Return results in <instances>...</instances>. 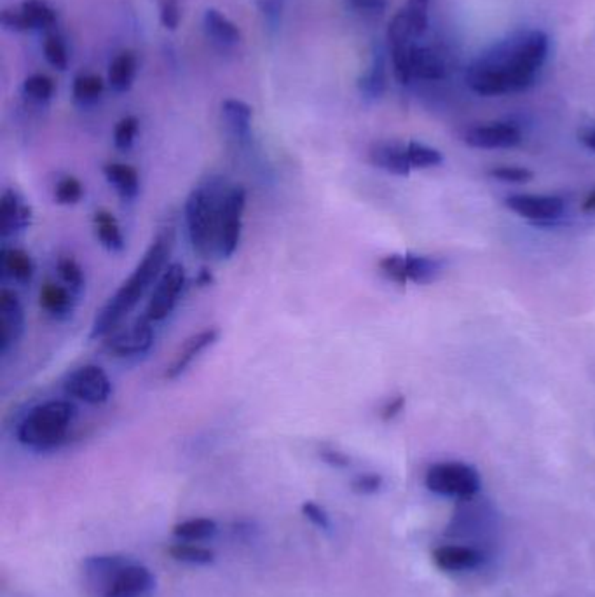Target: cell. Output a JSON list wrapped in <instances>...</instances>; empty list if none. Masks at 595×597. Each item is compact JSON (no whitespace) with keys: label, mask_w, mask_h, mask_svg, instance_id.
Returning a JSON list of instances; mask_svg holds the SVG:
<instances>
[{"label":"cell","mask_w":595,"mask_h":597,"mask_svg":"<svg viewBox=\"0 0 595 597\" xmlns=\"http://www.w3.org/2000/svg\"><path fill=\"white\" fill-rule=\"evenodd\" d=\"M549 35L522 30L482 53L466 72V85L481 96H501L531 88L549 56Z\"/></svg>","instance_id":"1"},{"label":"cell","mask_w":595,"mask_h":597,"mask_svg":"<svg viewBox=\"0 0 595 597\" xmlns=\"http://www.w3.org/2000/svg\"><path fill=\"white\" fill-rule=\"evenodd\" d=\"M175 229L163 227L149 244L142 261L133 269L128 280L115 290L107 304L96 313L91 325V339H105L109 333L119 327L126 314L140 303L149 288L155 285L163 271L168 267V261L175 248Z\"/></svg>","instance_id":"2"},{"label":"cell","mask_w":595,"mask_h":597,"mask_svg":"<svg viewBox=\"0 0 595 597\" xmlns=\"http://www.w3.org/2000/svg\"><path fill=\"white\" fill-rule=\"evenodd\" d=\"M229 185L221 178H208L185 199V225L189 244L203 259L217 255L222 203Z\"/></svg>","instance_id":"3"},{"label":"cell","mask_w":595,"mask_h":597,"mask_svg":"<svg viewBox=\"0 0 595 597\" xmlns=\"http://www.w3.org/2000/svg\"><path fill=\"white\" fill-rule=\"evenodd\" d=\"M77 418V405L65 398L34 405L16 426V441L34 451H51L65 443Z\"/></svg>","instance_id":"4"},{"label":"cell","mask_w":595,"mask_h":597,"mask_svg":"<svg viewBox=\"0 0 595 597\" xmlns=\"http://www.w3.org/2000/svg\"><path fill=\"white\" fill-rule=\"evenodd\" d=\"M424 483L435 494L470 500L481 489V475L470 464L445 462L430 466Z\"/></svg>","instance_id":"5"},{"label":"cell","mask_w":595,"mask_h":597,"mask_svg":"<svg viewBox=\"0 0 595 597\" xmlns=\"http://www.w3.org/2000/svg\"><path fill=\"white\" fill-rule=\"evenodd\" d=\"M377 267L386 280L400 287L409 284H431L441 271V264L437 259L418 254H392L382 257Z\"/></svg>","instance_id":"6"},{"label":"cell","mask_w":595,"mask_h":597,"mask_svg":"<svg viewBox=\"0 0 595 597\" xmlns=\"http://www.w3.org/2000/svg\"><path fill=\"white\" fill-rule=\"evenodd\" d=\"M246 189L243 185H229L223 196L219 229L217 257L231 259L242 242L243 217L246 210Z\"/></svg>","instance_id":"7"},{"label":"cell","mask_w":595,"mask_h":597,"mask_svg":"<svg viewBox=\"0 0 595 597\" xmlns=\"http://www.w3.org/2000/svg\"><path fill=\"white\" fill-rule=\"evenodd\" d=\"M187 284L185 267L180 263H172L163 271L159 280L155 282L154 290L151 294V301L145 308V318L153 323L166 320L177 308L178 301L183 294Z\"/></svg>","instance_id":"8"},{"label":"cell","mask_w":595,"mask_h":597,"mask_svg":"<svg viewBox=\"0 0 595 597\" xmlns=\"http://www.w3.org/2000/svg\"><path fill=\"white\" fill-rule=\"evenodd\" d=\"M64 392L89 405H102L112 395L111 377L94 363H86L72 371L64 381Z\"/></svg>","instance_id":"9"},{"label":"cell","mask_w":595,"mask_h":597,"mask_svg":"<svg viewBox=\"0 0 595 597\" xmlns=\"http://www.w3.org/2000/svg\"><path fill=\"white\" fill-rule=\"evenodd\" d=\"M105 339H107L105 346L109 353L117 358H132V356L149 353L154 344L153 322L142 316L126 329H115Z\"/></svg>","instance_id":"10"},{"label":"cell","mask_w":595,"mask_h":597,"mask_svg":"<svg viewBox=\"0 0 595 597\" xmlns=\"http://www.w3.org/2000/svg\"><path fill=\"white\" fill-rule=\"evenodd\" d=\"M522 142V132L515 123L498 121L487 123L470 128L464 133V144L473 149L496 151V149H511Z\"/></svg>","instance_id":"11"},{"label":"cell","mask_w":595,"mask_h":597,"mask_svg":"<svg viewBox=\"0 0 595 597\" xmlns=\"http://www.w3.org/2000/svg\"><path fill=\"white\" fill-rule=\"evenodd\" d=\"M505 204L519 217L536 224L559 221L566 210L562 199L547 194H513L505 199Z\"/></svg>","instance_id":"12"},{"label":"cell","mask_w":595,"mask_h":597,"mask_svg":"<svg viewBox=\"0 0 595 597\" xmlns=\"http://www.w3.org/2000/svg\"><path fill=\"white\" fill-rule=\"evenodd\" d=\"M154 591V576L136 561L126 562L100 597H147Z\"/></svg>","instance_id":"13"},{"label":"cell","mask_w":595,"mask_h":597,"mask_svg":"<svg viewBox=\"0 0 595 597\" xmlns=\"http://www.w3.org/2000/svg\"><path fill=\"white\" fill-rule=\"evenodd\" d=\"M25 310L20 295L9 287L0 288V353L7 352L22 339Z\"/></svg>","instance_id":"14"},{"label":"cell","mask_w":595,"mask_h":597,"mask_svg":"<svg viewBox=\"0 0 595 597\" xmlns=\"http://www.w3.org/2000/svg\"><path fill=\"white\" fill-rule=\"evenodd\" d=\"M219 337H221L219 327H206L203 331L193 333L191 337H187L182 343V346L178 348L170 365L166 367L163 377L168 381H175L182 374H185L187 369L193 365V362L199 358V354L206 352L208 348H212L219 341Z\"/></svg>","instance_id":"15"},{"label":"cell","mask_w":595,"mask_h":597,"mask_svg":"<svg viewBox=\"0 0 595 597\" xmlns=\"http://www.w3.org/2000/svg\"><path fill=\"white\" fill-rule=\"evenodd\" d=\"M369 161L374 164L375 168L384 170L393 175L405 177L412 172V166H411L409 155H407V144H403V142H395V140L377 142L369 149Z\"/></svg>","instance_id":"16"},{"label":"cell","mask_w":595,"mask_h":597,"mask_svg":"<svg viewBox=\"0 0 595 597\" xmlns=\"http://www.w3.org/2000/svg\"><path fill=\"white\" fill-rule=\"evenodd\" d=\"M32 206L23 201L22 196L13 191L5 189L0 201V233L2 238L16 234L26 229L32 222Z\"/></svg>","instance_id":"17"},{"label":"cell","mask_w":595,"mask_h":597,"mask_svg":"<svg viewBox=\"0 0 595 597\" xmlns=\"http://www.w3.org/2000/svg\"><path fill=\"white\" fill-rule=\"evenodd\" d=\"M132 559L126 555H94L84 561V576L89 587L96 591L98 596L105 591L114 575Z\"/></svg>","instance_id":"18"},{"label":"cell","mask_w":595,"mask_h":597,"mask_svg":"<svg viewBox=\"0 0 595 597\" xmlns=\"http://www.w3.org/2000/svg\"><path fill=\"white\" fill-rule=\"evenodd\" d=\"M41 308L56 320H66L75 308V294L56 282L47 280L39 290Z\"/></svg>","instance_id":"19"},{"label":"cell","mask_w":595,"mask_h":597,"mask_svg":"<svg viewBox=\"0 0 595 597\" xmlns=\"http://www.w3.org/2000/svg\"><path fill=\"white\" fill-rule=\"evenodd\" d=\"M412 77L421 81H441L447 75V66L441 55L424 45H411Z\"/></svg>","instance_id":"20"},{"label":"cell","mask_w":595,"mask_h":597,"mask_svg":"<svg viewBox=\"0 0 595 597\" xmlns=\"http://www.w3.org/2000/svg\"><path fill=\"white\" fill-rule=\"evenodd\" d=\"M433 561L443 572H468L482 562V553L471 547L445 545L433 552Z\"/></svg>","instance_id":"21"},{"label":"cell","mask_w":595,"mask_h":597,"mask_svg":"<svg viewBox=\"0 0 595 597\" xmlns=\"http://www.w3.org/2000/svg\"><path fill=\"white\" fill-rule=\"evenodd\" d=\"M0 265H2L4 276L11 278L13 282L23 284V285L30 284L35 274L34 259L22 248L4 246L2 254H0Z\"/></svg>","instance_id":"22"},{"label":"cell","mask_w":595,"mask_h":597,"mask_svg":"<svg viewBox=\"0 0 595 597\" xmlns=\"http://www.w3.org/2000/svg\"><path fill=\"white\" fill-rule=\"evenodd\" d=\"M104 175L115 189L119 198L133 201L140 193V175L138 170L126 163H107L104 166Z\"/></svg>","instance_id":"23"},{"label":"cell","mask_w":595,"mask_h":597,"mask_svg":"<svg viewBox=\"0 0 595 597\" xmlns=\"http://www.w3.org/2000/svg\"><path fill=\"white\" fill-rule=\"evenodd\" d=\"M93 231L105 250L109 252H123L124 250V234L121 229V224L115 219V215L109 210H96L93 215Z\"/></svg>","instance_id":"24"},{"label":"cell","mask_w":595,"mask_h":597,"mask_svg":"<svg viewBox=\"0 0 595 597\" xmlns=\"http://www.w3.org/2000/svg\"><path fill=\"white\" fill-rule=\"evenodd\" d=\"M222 114L227 123V128L234 134V138L246 142L250 136V124L253 111L248 104L236 98H227L222 102Z\"/></svg>","instance_id":"25"},{"label":"cell","mask_w":595,"mask_h":597,"mask_svg":"<svg viewBox=\"0 0 595 597\" xmlns=\"http://www.w3.org/2000/svg\"><path fill=\"white\" fill-rule=\"evenodd\" d=\"M204 30L219 45H234L240 43L242 32L236 23L231 22L225 15L217 9H208L204 13Z\"/></svg>","instance_id":"26"},{"label":"cell","mask_w":595,"mask_h":597,"mask_svg":"<svg viewBox=\"0 0 595 597\" xmlns=\"http://www.w3.org/2000/svg\"><path fill=\"white\" fill-rule=\"evenodd\" d=\"M136 74V56L132 51H123L112 60L109 68V85L114 91L124 93L132 88Z\"/></svg>","instance_id":"27"},{"label":"cell","mask_w":595,"mask_h":597,"mask_svg":"<svg viewBox=\"0 0 595 597\" xmlns=\"http://www.w3.org/2000/svg\"><path fill=\"white\" fill-rule=\"evenodd\" d=\"M358 88H360V93L369 100H377L384 95V91H386V70H384V62H382L381 55H375L371 68L360 77Z\"/></svg>","instance_id":"28"},{"label":"cell","mask_w":595,"mask_h":597,"mask_svg":"<svg viewBox=\"0 0 595 597\" xmlns=\"http://www.w3.org/2000/svg\"><path fill=\"white\" fill-rule=\"evenodd\" d=\"M26 28H47L56 22V13L45 0H26L20 5Z\"/></svg>","instance_id":"29"},{"label":"cell","mask_w":595,"mask_h":597,"mask_svg":"<svg viewBox=\"0 0 595 597\" xmlns=\"http://www.w3.org/2000/svg\"><path fill=\"white\" fill-rule=\"evenodd\" d=\"M217 532V522L213 519L206 517H198V519H189L183 522H178L174 526V534L185 540V542H199L213 536Z\"/></svg>","instance_id":"30"},{"label":"cell","mask_w":595,"mask_h":597,"mask_svg":"<svg viewBox=\"0 0 595 597\" xmlns=\"http://www.w3.org/2000/svg\"><path fill=\"white\" fill-rule=\"evenodd\" d=\"M430 4L431 0H407V4L402 7L411 25L414 41L422 37L430 26Z\"/></svg>","instance_id":"31"},{"label":"cell","mask_w":595,"mask_h":597,"mask_svg":"<svg viewBox=\"0 0 595 597\" xmlns=\"http://www.w3.org/2000/svg\"><path fill=\"white\" fill-rule=\"evenodd\" d=\"M172 559L187 562V564H212L215 561V552L212 549L194 545V543H175L168 549Z\"/></svg>","instance_id":"32"},{"label":"cell","mask_w":595,"mask_h":597,"mask_svg":"<svg viewBox=\"0 0 595 597\" xmlns=\"http://www.w3.org/2000/svg\"><path fill=\"white\" fill-rule=\"evenodd\" d=\"M56 273L65 287L70 288L75 295L84 288L86 278L81 264L72 255H62L56 263Z\"/></svg>","instance_id":"33"},{"label":"cell","mask_w":595,"mask_h":597,"mask_svg":"<svg viewBox=\"0 0 595 597\" xmlns=\"http://www.w3.org/2000/svg\"><path fill=\"white\" fill-rule=\"evenodd\" d=\"M407 155H409V163L412 166V170H428V168H435L441 166L443 161V155L441 151L419 144V142H407Z\"/></svg>","instance_id":"34"},{"label":"cell","mask_w":595,"mask_h":597,"mask_svg":"<svg viewBox=\"0 0 595 597\" xmlns=\"http://www.w3.org/2000/svg\"><path fill=\"white\" fill-rule=\"evenodd\" d=\"M104 79L100 75H94V74H84V75H79L75 77L74 81V98L81 104H91V102H96L102 93H104Z\"/></svg>","instance_id":"35"},{"label":"cell","mask_w":595,"mask_h":597,"mask_svg":"<svg viewBox=\"0 0 595 597\" xmlns=\"http://www.w3.org/2000/svg\"><path fill=\"white\" fill-rule=\"evenodd\" d=\"M84 196L83 182L74 175L60 178L55 185V201L58 204H77Z\"/></svg>","instance_id":"36"},{"label":"cell","mask_w":595,"mask_h":597,"mask_svg":"<svg viewBox=\"0 0 595 597\" xmlns=\"http://www.w3.org/2000/svg\"><path fill=\"white\" fill-rule=\"evenodd\" d=\"M411 45H390L393 72L398 83L403 86H407L414 79L411 68Z\"/></svg>","instance_id":"37"},{"label":"cell","mask_w":595,"mask_h":597,"mask_svg":"<svg viewBox=\"0 0 595 597\" xmlns=\"http://www.w3.org/2000/svg\"><path fill=\"white\" fill-rule=\"evenodd\" d=\"M23 91L35 102H47L55 93V81L45 74H34L23 83Z\"/></svg>","instance_id":"38"},{"label":"cell","mask_w":595,"mask_h":597,"mask_svg":"<svg viewBox=\"0 0 595 597\" xmlns=\"http://www.w3.org/2000/svg\"><path fill=\"white\" fill-rule=\"evenodd\" d=\"M138 124L140 123L134 115H126L115 124V128H114V144L119 151L132 149L134 138H136V133H138Z\"/></svg>","instance_id":"39"},{"label":"cell","mask_w":595,"mask_h":597,"mask_svg":"<svg viewBox=\"0 0 595 597\" xmlns=\"http://www.w3.org/2000/svg\"><path fill=\"white\" fill-rule=\"evenodd\" d=\"M45 60L49 62V65L58 68V70H65L68 65V55H66V47L64 41L60 37H47L45 43Z\"/></svg>","instance_id":"40"},{"label":"cell","mask_w":595,"mask_h":597,"mask_svg":"<svg viewBox=\"0 0 595 597\" xmlns=\"http://www.w3.org/2000/svg\"><path fill=\"white\" fill-rule=\"evenodd\" d=\"M489 175L508 184H528L534 178V174L522 166H496L489 172Z\"/></svg>","instance_id":"41"},{"label":"cell","mask_w":595,"mask_h":597,"mask_svg":"<svg viewBox=\"0 0 595 597\" xmlns=\"http://www.w3.org/2000/svg\"><path fill=\"white\" fill-rule=\"evenodd\" d=\"M302 513L306 515V519H309L316 528L323 531L331 530L329 513L325 512V509H322L318 503H314V502H304L302 503Z\"/></svg>","instance_id":"42"},{"label":"cell","mask_w":595,"mask_h":597,"mask_svg":"<svg viewBox=\"0 0 595 597\" xmlns=\"http://www.w3.org/2000/svg\"><path fill=\"white\" fill-rule=\"evenodd\" d=\"M382 486V477L377 473H362L352 483V489L358 494H372Z\"/></svg>","instance_id":"43"},{"label":"cell","mask_w":595,"mask_h":597,"mask_svg":"<svg viewBox=\"0 0 595 597\" xmlns=\"http://www.w3.org/2000/svg\"><path fill=\"white\" fill-rule=\"evenodd\" d=\"M180 5L177 0H164L161 5V23L168 30H177L180 23Z\"/></svg>","instance_id":"44"},{"label":"cell","mask_w":595,"mask_h":597,"mask_svg":"<svg viewBox=\"0 0 595 597\" xmlns=\"http://www.w3.org/2000/svg\"><path fill=\"white\" fill-rule=\"evenodd\" d=\"M320 458H322V462L335 466V468H346L352 464V458L346 453L333 449V447L320 449Z\"/></svg>","instance_id":"45"},{"label":"cell","mask_w":595,"mask_h":597,"mask_svg":"<svg viewBox=\"0 0 595 597\" xmlns=\"http://www.w3.org/2000/svg\"><path fill=\"white\" fill-rule=\"evenodd\" d=\"M403 407H405V397L403 395H395V397L386 400V403L379 411V416L384 423L393 421L403 411Z\"/></svg>","instance_id":"46"},{"label":"cell","mask_w":595,"mask_h":597,"mask_svg":"<svg viewBox=\"0 0 595 597\" xmlns=\"http://www.w3.org/2000/svg\"><path fill=\"white\" fill-rule=\"evenodd\" d=\"M354 9L365 13H382L388 5L386 0H348Z\"/></svg>","instance_id":"47"},{"label":"cell","mask_w":595,"mask_h":597,"mask_svg":"<svg viewBox=\"0 0 595 597\" xmlns=\"http://www.w3.org/2000/svg\"><path fill=\"white\" fill-rule=\"evenodd\" d=\"M215 284V274L212 273V269L208 267H201L199 269L198 276H196V285L199 288L212 287Z\"/></svg>","instance_id":"48"},{"label":"cell","mask_w":595,"mask_h":597,"mask_svg":"<svg viewBox=\"0 0 595 597\" xmlns=\"http://www.w3.org/2000/svg\"><path fill=\"white\" fill-rule=\"evenodd\" d=\"M580 140H581V144H583L587 149H590V151H594L595 153V128L581 130V132H580Z\"/></svg>","instance_id":"49"},{"label":"cell","mask_w":595,"mask_h":597,"mask_svg":"<svg viewBox=\"0 0 595 597\" xmlns=\"http://www.w3.org/2000/svg\"><path fill=\"white\" fill-rule=\"evenodd\" d=\"M581 210L587 214H594L595 212V191H592L587 198L583 199L581 203Z\"/></svg>","instance_id":"50"}]
</instances>
